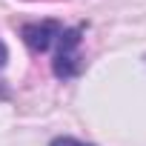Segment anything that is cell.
Wrapping results in <instances>:
<instances>
[{"label": "cell", "instance_id": "6da1fadb", "mask_svg": "<svg viewBox=\"0 0 146 146\" xmlns=\"http://www.w3.org/2000/svg\"><path fill=\"white\" fill-rule=\"evenodd\" d=\"M23 43L37 54H52V69L60 80H72L83 72V26H63L57 20H40L23 26Z\"/></svg>", "mask_w": 146, "mask_h": 146}, {"label": "cell", "instance_id": "7a4b0ae2", "mask_svg": "<svg viewBox=\"0 0 146 146\" xmlns=\"http://www.w3.org/2000/svg\"><path fill=\"white\" fill-rule=\"evenodd\" d=\"M49 146H92V143H83V140H78V137H54Z\"/></svg>", "mask_w": 146, "mask_h": 146}, {"label": "cell", "instance_id": "3957f363", "mask_svg": "<svg viewBox=\"0 0 146 146\" xmlns=\"http://www.w3.org/2000/svg\"><path fill=\"white\" fill-rule=\"evenodd\" d=\"M6 60H9V49H6V43L0 40V69L6 66Z\"/></svg>", "mask_w": 146, "mask_h": 146}]
</instances>
